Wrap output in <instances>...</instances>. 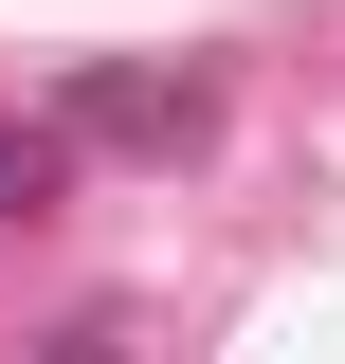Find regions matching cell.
<instances>
[{
    "instance_id": "cell-1",
    "label": "cell",
    "mask_w": 345,
    "mask_h": 364,
    "mask_svg": "<svg viewBox=\"0 0 345 364\" xmlns=\"http://www.w3.org/2000/svg\"><path fill=\"white\" fill-rule=\"evenodd\" d=\"M55 200V146H0V219H37Z\"/></svg>"
}]
</instances>
